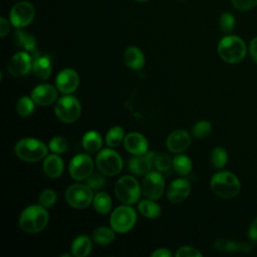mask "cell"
Masks as SVG:
<instances>
[{
    "label": "cell",
    "instance_id": "cell-1",
    "mask_svg": "<svg viewBox=\"0 0 257 257\" xmlns=\"http://www.w3.org/2000/svg\"><path fill=\"white\" fill-rule=\"evenodd\" d=\"M48 220L46 208L41 205H30L21 212L19 226L26 233H37L46 227Z\"/></svg>",
    "mask_w": 257,
    "mask_h": 257
},
{
    "label": "cell",
    "instance_id": "cell-2",
    "mask_svg": "<svg viewBox=\"0 0 257 257\" xmlns=\"http://www.w3.org/2000/svg\"><path fill=\"white\" fill-rule=\"evenodd\" d=\"M14 153L24 162L35 163L47 156V147L37 139L24 138L16 143Z\"/></svg>",
    "mask_w": 257,
    "mask_h": 257
},
{
    "label": "cell",
    "instance_id": "cell-3",
    "mask_svg": "<svg viewBox=\"0 0 257 257\" xmlns=\"http://www.w3.org/2000/svg\"><path fill=\"white\" fill-rule=\"evenodd\" d=\"M241 185L239 179L232 173L221 171L211 179V189L219 197L229 199L238 195Z\"/></svg>",
    "mask_w": 257,
    "mask_h": 257
},
{
    "label": "cell",
    "instance_id": "cell-4",
    "mask_svg": "<svg viewBox=\"0 0 257 257\" xmlns=\"http://www.w3.org/2000/svg\"><path fill=\"white\" fill-rule=\"evenodd\" d=\"M218 53L220 57L228 63H238L246 55L245 42L236 35L223 37L218 44Z\"/></svg>",
    "mask_w": 257,
    "mask_h": 257
},
{
    "label": "cell",
    "instance_id": "cell-5",
    "mask_svg": "<svg viewBox=\"0 0 257 257\" xmlns=\"http://www.w3.org/2000/svg\"><path fill=\"white\" fill-rule=\"evenodd\" d=\"M142 187L137 179L132 176H123L117 180L114 186V194L118 201L125 205L137 203L141 197Z\"/></svg>",
    "mask_w": 257,
    "mask_h": 257
},
{
    "label": "cell",
    "instance_id": "cell-6",
    "mask_svg": "<svg viewBox=\"0 0 257 257\" xmlns=\"http://www.w3.org/2000/svg\"><path fill=\"white\" fill-rule=\"evenodd\" d=\"M54 113L60 121L72 123L79 118L81 114V105L77 98L65 94L57 100L54 106Z\"/></svg>",
    "mask_w": 257,
    "mask_h": 257
},
{
    "label": "cell",
    "instance_id": "cell-7",
    "mask_svg": "<svg viewBox=\"0 0 257 257\" xmlns=\"http://www.w3.org/2000/svg\"><path fill=\"white\" fill-rule=\"evenodd\" d=\"M137 222L136 211L130 205H123L115 208L109 218L110 227L116 233H126L132 230Z\"/></svg>",
    "mask_w": 257,
    "mask_h": 257
},
{
    "label": "cell",
    "instance_id": "cell-8",
    "mask_svg": "<svg viewBox=\"0 0 257 257\" xmlns=\"http://www.w3.org/2000/svg\"><path fill=\"white\" fill-rule=\"evenodd\" d=\"M95 164L99 172L105 176H115L122 169L121 157L112 149H103L96 155Z\"/></svg>",
    "mask_w": 257,
    "mask_h": 257
},
{
    "label": "cell",
    "instance_id": "cell-9",
    "mask_svg": "<svg viewBox=\"0 0 257 257\" xmlns=\"http://www.w3.org/2000/svg\"><path fill=\"white\" fill-rule=\"evenodd\" d=\"M66 202L74 209H84L93 200L92 189L86 184H72L65 192Z\"/></svg>",
    "mask_w": 257,
    "mask_h": 257
},
{
    "label": "cell",
    "instance_id": "cell-10",
    "mask_svg": "<svg viewBox=\"0 0 257 257\" xmlns=\"http://www.w3.org/2000/svg\"><path fill=\"white\" fill-rule=\"evenodd\" d=\"M141 187L142 193L147 199L158 200L165 191V179L161 173L151 171L145 176Z\"/></svg>",
    "mask_w": 257,
    "mask_h": 257
},
{
    "label": "cell",
    "instance_id": "cell-11",
    "mask_svg": "<svg viewBox=\"0 0 257 257\" xmlns=\"http://www.w3.org/2000/svg\"><path fill=\"white\" fill-rule=\"evenodd\" d=\"M35 10L33 5L27 1H21L11 8L9 19L14 27L23 28L32 22Z\"/></svg>",
    "mask_w": 257,
    "mask_h": 257
},
{
    "label": "cell",
    "instance_id": "cell-12",
    "mask_svg": "<svg viewBox=\"0 0 257 257\" xmlns=\"http://www.w3.org/2000/svg\"><path fill=\"white\" fill-rule=\"evenodd\" d=\"M69 175L76 181L86 180L93 172V162L86 154L74 156L69 163Z\"/></svg>",
    "mask_w": 257,
    "mask_h": 257
},
{
    "label": "cell",
    "instance_id": "cell-13",
    "mask_svg": "<svg viewBox=\"0 0 257 257\" xmlns=\"http://www.w3.org/2000/svg\"><path fill=\"white\" fill-rule=\"evenodd\" d=\"M33 58L28 51H19L15 53L7 65L8 72L13 76L26 75L32 68Z\"/></svg>",
    "mask_w": 257,
    "mask_h": 257
},
{
    "label": "cell",
    "instance_id": "cell-14",
    "mask_svg": "<svg viewBox=\"0 0 257 257\" xmlns=\"http://www.w3.org/2000/svg\"><path fill=\"white\" fill-rule=\"evenodd\" d=\"M55 84L56 88L63 94H70L78 87L79 76L74 69L64 68L56 75Z\"/></svg>",
    "mask_w": 257,
    "mask_h": 257
},
{
    "label": "cell",
    "instance_id": "cell-15",
    "mask_svg": "<svg viewBox=\"0 0 257 257\" xmlns=\"http://www.w3.org/2000/svg\"><path fill=\"white\" fill-rule=\"evenodd\" d=\"M157 154L154 152H147L144 155L135 156L127 162V169L131 173L138 176H146L153 166H155V159Z\"/></svg>",
    "mask_w": 257,
    "mask_h": 257
},
{
    "label": "cell",
    "instance_id": "cell-16",
    "mask_svg": "<svg viewBox=\"0 0 257 257\" xmlns=\"http://www.w3.org/2000/svg\"><path fill=\"white\" fill-rule=\"evenodd\" d=\"M31 97L34 102L41 106L52 104L57 98V90L54 86L48 83L36 85L31 91Z\"/></svg>",
    "mask_w": 257,
    "mask_h": 257
},
{
    "label": "cell",
    "instance_id": "cell-17",
    "mask_svg": "<svg viewBox=\"0 0 257 257\" xmlns=\"http://www.w3.org/2000/svg\"><path fill=\"white\" fill-rule=\"evenodd\" d=\"M190 191L191 186L189 181L185 178H179L170 184L167 197L172 203H181L188 198Z\"/></svg>",
    "mask_w": 257,
    "mask_h": 257
},
{
    "label": "cell",
    "instance_id": "cell-18",
    "mask_svg": "<svg viewBox=\"0 0 257 257\" xmlns=\"http://www.w3.org/2000/svg\"><path fill=\"white\" fill-rule=\"evenodd\" d=\"M191 144V137L184 130L172 132L166 141L167 149L172 153H182L186 151Z\"/></svg>",
    "mask_w": 257,
    "mask_h": 257
},
{
    "label": "cell",
    "instance_id": "cell-19",
    "mask_svg": "<svg viewBox=\"0 0 257 257\" xmlns=\"http://www.w3.org/2000/svg\"><path fill=\"white\" fill-rule=\"evenodd\" d=\"M123 145L125 150L134 156L144 155L148 152L149 144L147 139L140 133H130L124 137Z\"/></svg>",
    "mask_w": 257,
    "mask_h": 257
},
{
    "label": "cell",
    "instance_id": "cell-20",
    "mask_svg": "<svg viewBox=\"0 0 257 257\" xmlns=\"http://www.w3.org/2000/svg\"><path fill=\"white\" fill-rule=\"evenodd\" d=\"M43 171L49 178L55 179L60 177L63 172V162L58 154H51L45 157L43 162Z\"/></svg>",
    "mask_w": 257,
    "mask_h": 257
},
{
    "label": "cell",
    "instance_id": "cell-21",
    "mask_svg": "<svg viewBox=\"0 0 257 257\" xmlns=\"http://www.w3.org/2000/svg\"><path fill=\"white\" fill-rule=\"evenodd\" d=\"M123 60L125 65L133 70H140L145 65V56L137 46H128L124 50Z\"/></svg>",
    "mask_w": 257,
    "mask_h": 257
},
{
    "label": "cell",
    "instance_id": "cell-22",
    "mask_svg": "<svg viewBox=\"0 0 257 257\" xmlns=\"http://www.w3.org/2000/svg\"><path fill=\"white\" fill-rule=\"evenodd\" d=\"M33 73L40 79H47L51 74V61L47 55H34L32 63Z\"/></svg>",
    "mask_w": 257,
    "mask_h": 257
},
{
    "label": "cell",
    "instance_id": "cell-23",
    "mask_svg": "<svg viewBox=\"0 0 257 257\" xmlns=\"http://www.w3.org/2000/svg\"><path fill=\"white\" fill-rule=\"evenodd\" d=\"M92 248L91 240L86 235L77 236L71 245L72 255L75 257H85L87 256Z\"/></svg>",
    "mask_w": 257,
    "mask_h": 257
},
{
    "label": "cell",
    "instance_id": "cell-24",
    "mask_svg": "<svg viewBox=\"0 0 257 257\" xmlns=\"http://www.w3.org/2000/svg\"><path fill=\"white\" fill-rule=\"evenodd\" d=\"M101 145L102 138L95 131H88L82 137V147L88 153H97L100 150Z\"/></svg>",
    "mask_w": 257,
    "mask_h": 257
},
{
    "label": "cell",
    "instance_id": "cell-25",
    "mask_svg": "<svg viewBox=\"0 0 257 257\" xmlns=\"http://www.w3.org/2000/svg\"><path fill=\"white\" fill-rule=\"evenodd\" d=\"M215 248L222 252H242L248 253L251 251V246L245 243H237L230 240L219 239L215 242Z\"/></svg>",
    "mask_w": 257,
    "mask_h": 257
},
{
    "label": "cell",
    "instance_id": "cell-26",
    "mask_svg": "<svg viewBox=\"0 0 257 257\" xmlns=\"http://www.w3.org/2000/svg\"><path fill=\"white\" fill-rule=\"evenodd\" d=\"M13 38H14L15 44L18 47H22L26 51H30V52H33L35 50V46H36L35 38L33 37V35L22 31L21 28H18V30L15 31Z\"/></svg>",
    "mask_w": 257,
    "mask_h": 257
},
{
    "label": "cell",
    "instance_id": "cell-27",
    "mask_svg": "<svg viewBox=\"0 0 257 257\" xmlns=\"http://www.w3.org/2000/svg\"><path fill=\"white\" fill-rule=\"evenodd\" d=\"M140 213L149 218V219H156L161 214V207L155 202V200H143L138 205Z\"/></svg>",
    "mask_w": 257,
    "mask_h": 257
},
{
    "label": "cell",
    "instance_id": "cell-28",
    "mask_svg": "<svg viewBox=\"0 0 257 257\" xmlns=\"http://www.w3.org/2000/svg\"><path fill=\"white\" fill-rule=\"evenodd\" d=\"M92 204L94 210L99 214H107L112 206L110 197L104 192H99L96 195H94Z\"/></svg>",
    "mask_w": 257,
    "mask_h": 257
},
{
    "label": "cell",
    "instance_id": "cell-29",
    "mask_svg": "<svg viewBox=\"0 0 257 257\" xmlns=\"http://www.w3.org/2000/svg\"><path fill=\"white\" fill-rule=\"evenodd\" d=\"M173 168L177 174L180 176H187L192 170V161L186 155H177L173 159Z\"/></svg>",
    "mask_w": 257,
    "mask_h": 257
},
{
    "label": "cell",
    "instance_id": "cell-30",
    "mask_svg": "<svg viewBox=\"0 0 257 257\" xmlns=\"http://www.w3.org/2000/svg\"><path fill=\"white\" fill-rule=\"evenodd\" d=\"M114 230L106 226H100L93 231L92 239L99 245H106L112 242L114 239Z\"/></svg>",
    "mask_w": 257,
    "mask_h": 257
},
{
    "label": "cell",
    "instance_id": "cell-31",
    "mask_svg": "<svg viewBox=\"0 0 257 257\" xmlns=\"http://www.w3.org/2000/svg\"><path fill=\"white\" fill-rule=\"evenodd\" d=\"M123 140H124L123 130L118 125L110 127L105 136V143L110 148L117 147Z\"/></svg>",
    "mask_w": 257,
    "mask_h": 257
},
{
    "label": "cell",
    "instance_id": "cell-32",
    "mask_svg": "<svg viewBox=\"0 0 257 257\" xmlns=\"http://www.w3.org/2000/svg\"><path fill=\"white\" fill-rule=\"evenodd\" d=\"M35 104L36 103L34 102L31 96L24 95L19 98L16 104V110L18 114H20L21 116H28L33 112Z\"/></svg>",
    "mask_w": 257,
    "mask_h": 257
},
{
    "label": "cell",
    "instance_id": "cell-33",
    "mask_svg": "<svg viewBox=\"0 0 257 257\" xmlns=\"http://www.w3.org/2000/svg\"><path fill=\"white\" fill-rule=\"evenodd\" d=\"M228 161V154L225 149L221 147L215 148L211 153V162L216 169H222L225 167Z\"/></svg>",
    "mask_w": 257,
    "mask_h": 257
},
{
    "label": "cell",
    "instance_id": "cell-34",
    "mask_svg": "<svg viewBox=\"0 0 257 257\" xmlns=\"http://www.w3.org/2000/svg\"><path fill=\"white\" fill-rule=\"evenodd\" d=\"M68 141L61 136L53 137L48 144V148L52 153L55 154H63L68 150Z\"/></svg>",
    "mask_w": 257,
    "mask_h": 257
},
{
    "label": "cell",
    "instance_id": "cell-35",
    "mask_svg": "<svg viewBox=\"0 0 257 257\" xmlns=\"http://www.w3.org/2000/svg\"><path fill=\"white\" fill-rule=\"evenodd\" d=\"M212 132V124L207 120H199L192 128V134L197 139H204Z\"/></svg>",
    "mask_w": 257,
    "mask_h": 257
},
{
    "label": "cell",
    "instance_id": "cell-36",
    "mask_svg": "<svg viewBox=\"0 0 257 257\" xmlns=\"http://www.w3.org/2000/svg\"><path fill=\"white\" fill-rule=\"evenodd\" d=\"M56 200H57L56 193L51 189L43 190L38 197L39 205H41L42 207H44L46 209L52 207L56 203Z\"/></svg>",
    "mask_w": 257,
    "mask_h": 257
},
{
    "label": "cell",
    "instance_id": "cell-37",
    "mask_svg": "<svg viewBox=\"0 0 257 257\" xmlns=\"http://www.w3.org/2000/svg\"><path fill=\"white\" fill-rule=\"evenodd\" d=\"M172 165L173 161L171 160L169 155L165 153L157 154L155 159V167L159 172H167Z\"/></svg>",
    "mask_w": 257,
    "mask_h": 257
},
{
    "label": "cell",
    "instance_id": "cell-38",
    "mask_svg": "<svg viewBox=\"0 0 257 257\" xmlns=\"http://www.w3.org/2000/svg\"><path fill=\"white\" fill-rule=\"evenodd\" d=\"M219 25H220L221 30L224 33L231 32L235 27V18H234V16L232 14L228 13V12L223 13L220 17Z\"/></svg>",
    "mask_w": 257,
    "mask_h": 257
},
{
    "label": "cell",
    "instance_id": "cell-39",
    "mask_svg": "<svg viewBox=\"0 0 257 257\" xmlns=\"http://www.w3.org/2000/svg\"><path fill=\"white\" fill-rule=\"evenodd\" d=\"M101 172L100 173H93L86 179V185H88L92 190L101 189L105 184V179Z\"/></svg>",
    "mask_w": 257,
    "mask_h": 257
},
{
    "label": "cell",
    "instance_id": "cell-40",
    "mask_svg": "<svg viewBox=\"0 0 257 257\" xmlns=\"http://www.w3.org/2000/svg\"><path fill=\"white\" fill-rule=\"evenodd\" d=\"M177 257H202V253L191 246H183L176 252Z\"/></svg>",
    "mask_w": 257,
    "mask_h": 257
},
{
    "label": "cell",
    "instance_id": "cell-41",
    "mask_svg": "<svg viewBox=\"0 0 257 257\" xmlns=\"http://www.w3.org/2000/svg\"><path fill=\"white\" fill-rule=\"evenodd\" d=\"M232 3L236 9L246 11L255 7L257 5V0H232Z\"/></svg>",
    "mask_w": 257,
    "mask_h": 257
},
{
    "label": "cell",
    "instance_id": "cell-42",
    "mask_svg": "<svg viewBox=\"0 0 257 257\" xmlns=\"http://www.w3.org/2000/svg\"><path fill=\"white\" fill-rule=\"evenodd\" d=\"M248 237L252 242H257V217L251 223L248 231Z\"/></svg>",
    "mask_w": 257,
    "mask_h": 257
},
{
    "label": "cell",
    "instance_id": "cell-43",
    "mask_svg": "<svg viewBox=\"0 0 257 257\" xmlns=\"http://www.w3.org/2000/svg\"><path fill=\"white\" fill-rule=\"evenodd\" d=\"M9 30H10V26H9L8 21L4 17H1L0 18V36L1 37L6 36V34H8V32H9Z\"/></svg>",
    "mask_w": 257,
    "mask_h": 257
},
{
    "label": "cell",
    "instance_id": "cell-44",
    "mask_svg": "<svg viewBox=\"0 0 257 257\" xmlns=\"http://www.w3.org/2000/svg\"><path fill=\"white\" fill-rule=\"evenodd\" d=\"M172 255L167 248H159L151 254L152 257H172Z\"/></svg>",
    "mask_w": 257,
    "mask_h": 257
},
{
    "label": "cell",
    "instance_id": "cell-45",
    "mask_svg": "<svg viewBox=\"0 0 257 257\" xmlns=\"http://www.w3.org/2000/svg\"><path fill=\"white\" fill-rule=\"evenodd\" d=\"M249 49H250L251 57H252L253 60L257 63V37H255V38H253V39L251 40Z\"/></svg>",
    "mask_w": 257,
    "mask_h": 257
},
{
    "label": "cell",
    "instance_id": "cell-46",
    "mask_svg": "<svg viewBox=\"0 0 257 257\" xmlns=\"http://www.w3.org/2000/svg\"><path fill=\"white\" fill-rule=\"evenodd\" d=\"M137 1H140V2H144V1H147V0H137Z\"/></svg>",
    "mask_w": 257,
    "mask_h": 257
}]
</instances>
